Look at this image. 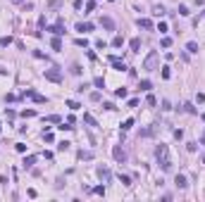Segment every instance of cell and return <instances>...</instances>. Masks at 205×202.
Returning a JSON list of instances; mask_svg holds the SVG:
<instances>
[{"label": "cell", "instance_id": "obj_18", "mask_svg": "<svg viewBox=\"0 0 205 202\" xmlns=\"http://www.w3.org/2000/svg\"><path fill=\"white\" fill-rule=\"evenodd\" d=\"M186 50H188V52H198V43H193V40L186 43Z\"/></svg>", "mask_w": 205, "mask_h": 202}, {"label": "cell", "instance_id": "obj_37", "mask_svg": "<svg viewBox=\"0 0 205 202\" xmlns=\"http://www.w3.org/2000/svg\"><path fill=\"white\" fill-rule=\"evenodd\" d=\"M172 74H170V67H162V79H170Z\"/></svg>", "mask_w": 205, "mask_h": 202}, {"label": "cell", "instance_id": "obj_13", "mask_svg": "<svg viewBox=\"0 0 205 202\" xmlns=\"http://www.w3.org/2000/svg\"><path fill=\"white\" fill-rule=\"evenodd\" d=\"M50 45H53V50H62V40H60L57 36H55V38L50 40Z\"/></svg>", "mask_w": 205, "mask_h": 202}, {"label": "cell", "instance_id": "obj_14", "mask_svg": "<svg viewBox=\"0 0 205 202\" xmlns=\"http://www.w3.org/2000/svg\"><path fill=\"white\" fill-rule=\"evenodd\" d=\"M79 159H93V152L91 150H81L79 152Z\"/></svg>", "mask_w": 205, "mask_h": 202}, {"label": "cell", "instance_id": "obj_16", "mask_svg": "<svg viewBox=\"0 0 205 202\" xmlns=\"http://www.w3.org/2000/svg\"><path fill=\"white\" fill-rule=\"evenodd\" d=\"M84 121H86L88 126H98V121H96V119H93L91 114H84Z\"/></svg>", "mask_w": 205, "mask_h": 202}, {"label": "cell", "instance_id": "obj_26", "mask_svg": "<svg viewBox=\"0 0 205 202\" xmlns=\"http://www.w3.org/2000/svg\"><path fill=\"white\" fill-rule=\"evenodd\" d=\"M10 43H12V38H10V36H5V38H0V45H2V48H7Z\"/></svg>", "mask_w": 205, "mask_h": 202}, {"label": "cell", "instance_id": "obj_39", "mask_svg": "<svg viewBox=\"0 0 205 202\" xmlns=\"http://www.w3.org/2000/svg\"><path fill=\"white\" fill-rule=\"evenodd\" d=\"M105 45H107L105 40H96V48H100V50H105Z\"/></svg>", "mask_w": 205, "mask_h": 202}, {"label": "cell", "instance_id": "obj_42", "mask_svg": "<svg viewBox=\"0 0 205 202\" xmlns=\"http://www.w3.org/2000/svg\"><path fill=\"white\" fill-rule=\"evenodd\" d=\"M203 121H205V114H203Z\"/></svg>", "mask_w": 205, "mask_h": 202}, {"label": "cell", "instance_id": "obj_24", "mask_svg": "<svg viewBox=\"0 0 205 202\" xmlns=\"http://www.w3.org/2000/svg\"><path fill=\"white\" fill-rule=\"evenodd\" d=\"M93 83H96L98 88H105V79H102V76H96V81H93Z\"/></svg>", "mask_w": 205, "mask_h": 202}, {"label": "cell", "instance_id": "obj_34", "mask_svg": "<svg viewBox=\"0 0 205 202\" xmlns=\"http://www.w3.org/2000/svg\"><path fill=\"white\" fill-rule=\"evenodd\" d=\"M158 31H160V34H165V31H167V24H165V22H160V24H158Z\"/></svg>", "mask_w": 205, "mask_h": 202}, {"label": "cell", "instance_id": "obj_4", "mask_svg": "<svg viewBox=\"0 0 205 202\" xmlns=\"http://www.w3.org/2000/svg\"><path fill=\"white\" fill-rule=\"evenodd\" d=\"M112 157H115V159H117V162L122 164V162L127 159V152H124V150H122L119 145H115V147H112Z\"/></svg>", "mask_w": 205, "mask_h": 202}, {"label": "cell", "instance_id": "obj_35", "mask_svg": "<svg viewBox=\"0 0 205 202\" xmlns=\"http://www.w3.org/2000/svg\"><path fill=\"white\" fill-rule=\"evenodd\" d=\"M48 121H53V124H60V117H57V114H50V117H48Z\"/></svg>", "mask_w": 205, "mask_h": 202}, {"label": "cell", "instance_id": "obj_1", "mask_svg": "<svg viewBox=\"0 0 205 202\" xmlns=\"http://www.w3.org/2000/svg\"><path fill=\"white\" fill-rule=\"evenodd\" d=\"M155 157L160 159V164H162L165 171H170V169H172V159H170V150H167V145L160 143V145L155 147Z\"/></svg>", "mask_w": 205, "mask_h": 202}, {"label": "cell", "instance_id": "obj_20", "mask_svg": "<svg viewBox=\"0 0 205 202\" xmlns=\"http://www.w3.org/2000/svg\"><path fill=\"white\" fill-rule=\"evenodd\" d=\"M36 164V157L31 155V157H24V167H34Z\"/></svg>", "mask_w": 205, "mask_h": 202}, {"label": "cell", "instance_id": "obj_11", "mask_svg": "<svg viewBox=\"0 0 205 202\" xmlns=\"http://www.w3.org/2000/svg\"><path fill=\"white\" fill-rule=\"evenodd\" d=\"M136 24L141 26V29H153V22H150V19H138Z\"/></svg>", "mask_w": 205, "mask_h": 202}, {"label": "cell", "instance_id": "obj_7", "mask_svg": "<svg viewBox=\"0 0 205 202\" xmlns=\"http://www.w3.org/2000/svg\"><path fill=\"white\" fill-rule=\"evenodd\" d=\"M76 31H81V34L93 31V24H88V22H86V24H84V22H79V24H76Z\"/></svg>", "mask_w": 205, "mask_h": 202}, {"label": "cell", "instance_id": "obj_23", "mask_svg": "<svg viewBox=\"0 0 205 202\" xmlns=\"http://www.w3.org/2000/svg\"><path fill=\"white\" fill-rule=\"evenodd\" d=\"M43 138H45V143H53L55 140V135L50 133V131H43Z\"/></svg>", "mask_w": 205, "mask_h": 202}, {"label": "cell", "instance_id": "obj_32", "mask_svg": "<svg viewBox=\"0 0 205 202\" xmlns=\"http://www.w3.org/2000/svg\"><path fill=\"white\" fill-rule=\"evenodd\" d=\"M153 12H155V14H158V17H162V14H165V7H162V5H158V7H155V10H153Z\"/></svg>", "mask_w": 205, "mask_h": 202}, {"label": "cell", "instance_id": "obj_31", "mask_svg": "<svg viewBox=\"0 0 205 202\" xmlns=\"http://www.w3.org/2000/svg\"><path fill=\"white\" fill-rule=\"evenodd\" d=\"M145 102H148L150 107H155V105H158V100H155V95H148V98H145Z\"/></svg>", "mask_w": 205, "mask_h": 202}, {"label": "cell", "instance_id": "obj_38", "mask_svg": "<svg viewBox=\"0 0 205 202\" xmlns=\"http://www.w3.org/2000/svg\"><path fill=\"white\" fill-rule=\"evenodd\" d=\"M17 152H26V145L24 143H17Z\"/></svg>", "mask_w": 205, "mask_h": 202}, {"label": "cell", "instance_id": "obj_2", "mask_svg": "<svg viewBox=\"0 0 205 202\" xmlns=\"http://www.w3.org/2000/svg\"><path fill=\"white\" fill-rule=\"evenodd\" d=\"M158 60H160V55H158L155 50H153V52H148V57L143 60V69H148V71H150V69H155Z\"/></svg>", "mask_w": 205, "mask_h": 202}, {"label": "cell", "instance_id": "obj_27", "mask_svg": "<svg viewBox=\"0 0 205 202\" xmlns=\"http://www.w3.org/2000/svg\"><path fill=\"white\" fill-rule=\"evenodd\" d=\"M115 95H117V98H127V88H117Z\"/></svg>", "mask_w": 205, "mask_h": 202}, {"label": "cell", "instance_id": "obj_19", "mask_svg": "<svg viewBox=\"0 0 205 202\" xmlns=\"http://www.w3.org/2000/svg\"><path fill=\"white\" fill-rule=\"evenodd\" d=\"M150 88H153V83H150L148 79H143V81H141V91H150Z\"/></svg>", "mask_w": 205, "mask_h": 202}, {"label": "cell", "instance_id": "obj_40", "mask_svg": "<svg viewBox=\"0 0 205 202\" xmlns=\"http://www.w3.org/2000/svg\"><path fill=\"white\" fill-rule=\"evenodd\" d=\"M72 74H76V76H79V74H81V67H79V64H74V67H72Z\"/></svg>", "mask_w": 205, "mask_h": 202}, {"label": "cell", "instance_id": "obj_9", "mask_svg": "<svg viewBox=\"0 0 205 202\" xmlns=\"http://www.w3.org/2000/svg\"><path fill=\"white\" fill-rule=\"evenodd\" d=\"M174 183H176V188H186V186H188V183H186V176H181V174H176Z\"/></svg>", "mask_w": 205, "mask_h": 202}, {"label": "cell", "instance_id": "obj_3", "mask_svg": "<svg viewBox=\"0 0 205 202\" xmlns=\"http://www.w3.org/2000/svg\"><path fill=\"white\" fill-rule=\"evenodd\" d=\"M45 79H48V81H53V83H60V81H62V71H60L57 67H53V69H48V71H45Z\"/></svg>", "mask_w": 205, "mask_h": 202}, {"label": "cell", "instance_id": "obj_29", "mask_svg": "<svg viewBox=\"0 0 205 202\" xmlns=\"http://www.w3.org/2000/svg\"><path fill=\"white\" fill-rule=\"evenodd\" d=\"M69 145H72V143H69V140H62V143H60V145H57V147H60V150H62V152H65V150H69Z\"/></svg>", "mask_w": 205, "mask_h": 202}, {"label": "cell", "instance_id": "obj_10", "mask_svg": "<svg viewBox=\"0 0 205 202\" xmlns=\"http://www.w3.org/2000/svg\"><path fill=\"white\" fill-rule=\"evenodd\" d=\"M100 26H105V29H110V31H112V29H115V22H112L110 17H102V19H100Z\"/></svg>", "mask_w": 205, "mask_h": 202}, {"label": "cell", "instance_id": "obj_25", "mask_svg": "<svg viewBox=\"0 0 205 202\" xmlns=\"http://www.w3.org/2000/svg\"><path fill=\"white\" fill-rule=\"evenodd\" d=\"M67 107H69V109H79L81 105H79V102H76V100H67Z\"/></svg>", "mask_w": 205, "mask_h": 202}, {"label": "cell", "instance_id": "obj_28", "mask_svg": "<svg viewBox=\"0 0 205 202\" xmlns=\"http://www.w3.org/2000/svg\"><path fill=\"white\" fill-rule=\"evenodd\" d=\"M160 43H162V48H170V45H172V38H170V36H165Z\"/></svg>", "mask_w": 205, "mask_h": 202}, {"label": "cell", "instance_id": "obj_33", "mask_svg": "<svg viewBox=\"0 0 205 202\" xmlns=\"http://www.w3.org/2000/svg\"><path fill=\"white\" fill-rule=\"evenodd\" d=\"M179 14L186 17V14H188V7H186V5H179Z\"/></svg>", "mask_w": 205, "mask_h": 202}, {"label": "cell", "instance_id": "obj_15", "mask_svg": "<svg viewBox=\"0 0 205 202\" xmlns=\"http://www.w3.org/2000/svg\"><path fill=\"white\" fill-rule=\"evenodd\" d=\"M122 43H124L122 36H115V38H112V48H122Z\"/></svg>", "mask_w": 205, "mask_h": 202}, {"label": "cell", "instance_id": "obj_5", "mask_svg": "<svg viewBox=\"0 0 205 202\" xmlns=\"http://www.w3.org/2000/svg\"><path fill=\"white\" fill-rule=\"evenodd\" d=\"M110 64H112V67L117 69V71H127V64H124V62H122L119 57H115V55L110 57Z\"/></svg>", "mask_w": 205, "mask_h": 202}, {"label": "cell", "instance_id": "obj_21", "mask_svg": "<svg viewBox=\"0 0 205 202\" xmlns=\"http://www.w3.org/2000/svg\"><path fill=\"white\" fill-rule=\"evenodd\" d=\"M131 126H134V119H127V121H124V124H122V131H129V129H131Z\"/></svg>", "mask_w": 205, "mask_h": 202}, {"label": "cell", "instance_id": "obj_41", "mask_svg": "<svg viewBox=\"0 0 205 202\" xmlns=\"http://www.w3.org/2000/svg\"><path fill=\"white\" fill-rule=\"evenodd\" d=\"M12 2H22V0H12Z\"/></svg>", "mask_w": 205, "mask_h": 202}, {"label": "cell", "instance_id": "obj_17", "mask_svg": "<svg viewBox=\"0 0 205 202\" xmlns=\"http://www.w3.org/2000/svg\"><path fill=\"white\" fill-rule=\"evenodd\" d=\"M129 45H131V50L136 52L138 48H141V38H131V43H129Z\"/></svg>", "mask_w": 205, "mask_h": 202}, {"label": "cell", "instance_id": "obj_6", "mask_svg": "<svg viewBox=\"0 0 205 202\" xmlns=\"http://www.w3.org/2000/svg\"><path fill=\"white\" fill-rule=\"evenodd\" d=\"M98 176H100L102 183H107V181H110V169L107 167H98Z\"/></svg>", "mask_w": 205, "mask_h": 202}, {"label": "cell", "instance_id": "obj_12", "mask_svg": "<svg viewBox=\"0 0 205 202\" xmlns=\"http://www.w3.org/2000/svg\"><path fill=\"white\" fill-rule=\"evenodd\" d=\"M155 131H158V124H153L150 129H145V131H141V135H143V138H148V135H153Z\"/></svg>", "mask_w": 205, "mask_h": 202}, {"label": "cell", "instance_id": "obj_8", "mask_svg": "<svg viewBox=\"0 0 205 202\" xmlns=\"http://www.w3.org/2000/svg\"><path fill=\"white\" fill-rule=\"evenodd\" d=\"M50 34H55V36H60V34H65V26H62V19L55 24V26H50Z\"/></svg>", "mask_w": 205, "mask_h": 202}, {"label": "cell", "instance_id": "obj_36", "mask_svg": "<svg viewBox=\"0 0 205 202\" xmlns=\"http://www.w3.org/2000/svg\"><path fill=\"white\" fill-rule=\"evenodd\" d=\"M22 117H36V112H34V109H24V112H22Z\"/></svg>", "mask_w": 205, "mask_h": 202}, {"label": "cell", "instance_id": "obj_30", "mask_svg": "<svg viewBox=\"0 0 205 202\" xmlns=\"http://www.w3.org/2000/svg\"><path fill=\"white\" fill-rule=\"evenodd\" d=\"M93 193H96V195H105V186H96Z\"/></svg>", "mask_w": 205, "mask_h": 202}, {"label": "cell", "instance_id": "obj_22", "mask_svg": "<svg viewBox=\"0 0 205 202\" xmlns=\"http://www.w3.org/2000/svg\"><path fill=\"white\" fill-rule=\"evenodd\" d=\"M119 181H122V186H131V178L124 176V174H119Z\"/></svg>", "mask_w": 205, "mask_h": 202}]
</instances>
